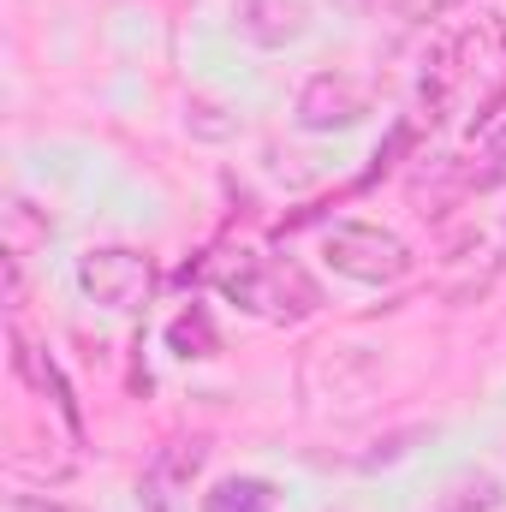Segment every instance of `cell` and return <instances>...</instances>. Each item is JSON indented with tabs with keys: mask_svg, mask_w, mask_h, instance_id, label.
I'll return each mask as SVG.
<instances>
[{
	"mask_svg": "<svg viewBox=\"0 0 506 512\" xmlns=\"http://www.w3.org/2000/svg\"><path fill=\"white\" fill-rule=\"evenodd\" d=\"M209 280L262 322H304L322 310V286L292 262V256H262V251H233L209 268Z\"/></svg>",
	"mask_w": 506,
	"mask_h": 512,
	"instance_id": "1",
	"label": "cell"
},
{
	"mask_svg": "<svg viewBox=\"0 0 506 512\" xmlns=\"http://www.w3.org/2000/svg\"><path fill=\"white\" fill-rule=\"evenodd\" d=\"M501 60H506V24L495 18V12H477L459 36L441 42L435 66L423 72V102H429V108H447L453 96L483 90V84L495 78Z\"/></svg>",
	"mask_w": 506,
	"mask_h": 512,
	"instance_id": "2",
	"label": "cell"
},
{
	"mask_svg": "<svg viewBox=\"0 0 506 512\" xmlns=\"http://www.w3.org/2000/svg\"><path fill=\"white\" fill-rule=\"evenodd\" d=\"M322 256L334 274L358 280V286H399L411 274V245L399 233H387L376 221H334L328 239H322Z\"/></svg>",
	"mask_w": 506,
	"mask_h": 512,
	"instance_id": "3",
	"label": "cell"
},
{
	"mask_svg": "<svg viewBox=\"0 0 506 512\" xmlns=\"http://www.w3.org/2000/svg\"><path fill=\"white\" fill-rule=\"evenodd\" d=\"M78 286L102 310H137L155 292V262L137 245H96L78 256Z\"/></svg>",
	"mask_w": 506,
	"mask_h": 512,
	"instance_id": "4",
	"label": "cell"
},
{
	"mask_svg": "<svg viewBox=\"0 0 506 512\" xmlns=\"http://www.w3.org/2000/svg\"><path fill=\"white\" fill-rule=\"evenodd\" d=\"M370 114V90L346 72H316L298 90V126L304 131H352Z\"/></svg>",
	"mask_w": 506,
	"mask_h": 512,
	"instance_id": "5",
	"label": "cell"
},
{
	"mask_svg": "<svg viewBox=\"0 0 506 512\" xmlns=\"http://www.w3.org/2000/svg\"><path fill=\"white\" fill-rule=\"evenodd\" d=\"M12 364H18V376L36 387V393H48V399H54V411L66 417V429H72V435H84L78 399H72V387H66V376H60V364H54V358H48L42 346H30V340H24L18 328H12Z\"/></svg>",
	"mask_w": 506,
	"mask_h": 512,
	"instance_id": "6",
	"label": "cell"
},
{
	"mask_svg": "<svg viewBox=\"0 0 506 512\" xmlns=\"http://www.w3.org/2000/svg\"><path fill=\"white\" fill-rule=\"evenodd\" d=\"M197 471H203V441H173V447H161V453L149 459V471H143V495L167 512L173 507V495L191 489Z\"/></svg>",
	"mask_w": 506,
	"mask_h": 512,
	"instance_id": "7",
	"label": "cell"
},
{
	"mask_svg": "<svg viewBox=\"0 0 506 512\" xmlns=\"http://www.w3.org/2000/svg\"><path fill=\"white\" fill-rule=\"evenodd\" d=\"M239 12H245L239 24L251 30L256 42H268V48H274V42H292V36L304 30V6H298V0H245Z\"/></svg>",
	"mask_w": 506,
	"mask_h": 512,
	"instance_id": "8",
	"label": "cell"
},
{
	"mask_svg": "<svg viewBox=\"0 0 506 512\" xmlns=\"http://www.w3.org/2000/svg\"><path fill=\"white\" fill-rule=\"evenodd\" d=\"M280 507V489L268 477H227L203 495V512H274Z\"/></svg>",
	"mask_w": 506,
	"mask_h": 512,
	"instance_id": "9",
	"label": "cell"
},
{
	"mask_svg": "<svg viewBox=\"0 0 506 512\" xmlns=\"http://www.w3.org/2000/svg\"><path fill=\"white\" fill-rule=\"evenodd\" d=\"M167 346H173L179 358H215V352H221V334H215L209 310L191 304V310H179V316L167 322Z\"/></svg>",
	"mask_w": 506,
	"mask_h": 512,
	"instance_id": "10",
	"label": "cell"
},
{
	"mask_svg": "<svg viewBox=\"0 0 506 512\" xmlns=\"http://www.w3.org/2000/svg\"><path fill=\"white\" fill-rule=\"evenodd\" d=\"M495 507H501V483L483 471V477L453 483V489H447V501H441L435 512H495Z\"/></svg>",
	"mask_w": 506,
	"mask_h": 512,
	"instance_id": "11",
	"label": "cell"
},
{
	"mask_svg": "<svg viewBox=\"0 0 506 512\" xmlns=\"http://www.w3.org/2000/svg\"><path fill=\"white\" fill-rule=\"evenodd\" d=\"M370 12H387V18H435V0H358Z\"/></svg>",
	"mask_w": 506,
	"mask_h": 512,
	"instance_id": "12",
	"label": "cell"
},
{
	"mask_svg": "<svg viewBox=\"0 0 506 512\" xmlns=\"http://www.w3.org/2000/svg\"><path fill=\"white\" fill-rule=\"evenodd\" d=\"M12 512H78V507H66V501H48V495H18V501H12Z\"/></svg>",
	"mask_w": 506,
	"mask_h": 512,
	"instance_id": "13",
	"label": "cell"
}]
</instances>
